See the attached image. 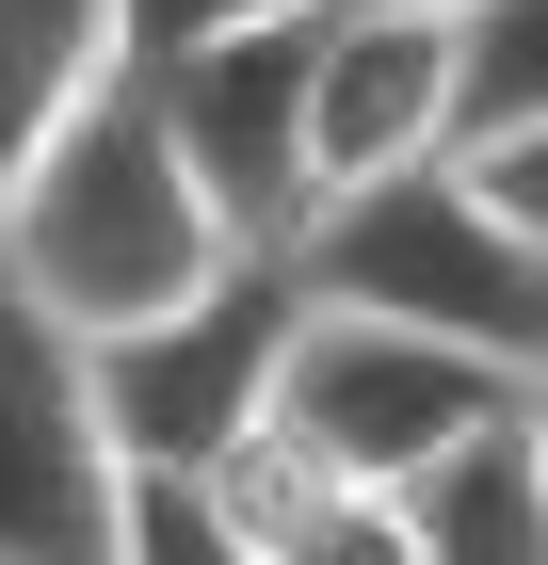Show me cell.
Returning a JSON list of instances; mask_svg holds the SVG:
<instances>
[{
	"instance_id": "6da1fadb",
	"label": "cell",
	"mask_w": 548,
	"mask_h": 565,
	"mask_svg": "<svg viewBox=\"0 0 548 565\" xmlns=\"http://www.w3.org/2000/svg\"><path fill=\"white\" fill-rule=\"evenodd\" d=\"M211 259H226V211L194 194L162 97L129 82V65H97V82L49 114V146L0 178V275H17L49 323H129V307L194 291Z\"/></svg>"
},
{
	"instance_id": "7a4b0ae2",
	"label": "cell",
	"mask_w": 548,
	"mask_h": 565,
	"mask_svg": "<svg viewBox=\"0 0 548 565\" xmlns=\"http://www.w3.org/2000/svg\"><path fill=\"white\" fill-rule=\"evenodd\" d=\"M291 275L323 307H387V323H436V340H484L516 372H548V226L484 211L452 146L323 178L307 226H291Z\"/></svg>"
},
{
	"instance_id": "3957f363",
	"label": "cell",
	"mask_w": 548,
	"mask_h": 565,
	"mask_svg": "<svg viewBox=\"0 0 548 565\" xmlns=\"http://www.w3.org/2000/svg\"><path fill=\"white\" fill-rule=\"evenodd\" d=\"M291 243H226L194 291L129 307V323H82V388H97V436L114 452H194L211 469L226 436L258 420V388H275V340H291Z\"/></svg>"
},
{
	"instance_id": "277c9868",
	"label": "cell",
	"mask_w": 548,
	"mask_h": 565,
	"mask_svg": "<svg viewBox=\"0 0 548 565\" xmlns=\"http://www.w3.org/2000/svg\"><path fill=\"white\" fill-rule=\"evenodd\" d=\"M501 388H548V372H516V355L484 340H436V323H387V307H291V340H275V388H258V420L307 436L355 501H372L404 452H436L452 420H484Z\"/></svg>"
},
{
	"instance_id": "5b68a950",
	"label": "cell",
	"mask_w": 548,
	"mask_h": 565,
	"mask_svg": "<svg viewBox=\"0 0 548 565\" xmlns=\"http://www.w3.org/2000/svg\"><path fill=\"white\" fill-rule=\"evenodd\" d=\"M129 82L162 97L178 162H194V194L226 211V243H291L307 226V0H275V17H226V33L194 49H146Z\"/></svg>"
},
{
	"instance_id": "8992f818",
	"label": "cell",
	"mask_w": 548,
	"mask_h": 565,
	"mask_svg": "<svg viewBox=\"0 0 548 565\" xmlns=\"http://www.w3.org/2000/svg\"><path fill=\"white\" fill-rule=\"evenodd\" d=\"M114 550V436L82 388V323H49L0 275V565H97Z\"/></svg>"
},
{
	"instance_id": "52a82bcc",
	"label": "cell",
	"mask_w": 548,
	"mask_h": 565,
	"mask_svg": "<svg viewBox=\"0 0 548 565\" xmlns=\"http://www.w3.org/2000/svg\"><path fill=\"white\" fill-rule=\"evenodd\" d=\"M387 565H533L548 550V388H501L484 420H452L436 452L372 484Z\"/></svg>"
},
{
	"instance_id": "ba28073f",
	"label": "cell",
	"mask_w": 548,
	"mask_h": 565,
	"mask_svg": "<svg viewBox=\"0 0 548 565\" xmlns=\"http://www.w3.org/2000/svg\"><path fill=\"white\" fill-rule=\"evenodd\" d=\"M436 146V17L420 0H307V178H372Z\"/></svg>"
},
{
	"instance_id": "9c48e42d",
	"label": "cell",
	"mask_w": 548,
	"mask_h": 565,
	"mask_svg": "<svg viewBox=\"0 0 548 565\" xmlns=\"http://www.w3.org/2000/svg\"><path fill=\"white\" fill-rule=\"evenodd\" d=\"M114 65V33H97V0H0V178L49 146V114Z\"/></svg>"
},
{
	"instance_id": "30bf717a",
	"label": "cell",
	"mask_w": 548,
	"mask_h": 565,
	"mask_svg": "<svg viewBox=\"0 0 548 565\" xmlns=\"http://www.w3.org/2000/svg\"><path fill=\"white\" fill-rule=\"evenodd\" d=\"M226 17H275V0H97L114 65H146V49H194V33H226Z\"/></svg>"
},
{
	"instance_id": "8fae6325",
	"label": "cell",
	"mask_w": 548,
	"mask_h": 565,
	"mask_svg": "<svg viewBox=\"0 0 548 565\" xmlns=\"http://www.w3.org/2000/svg\"><path fill=\"white\" fill-rule=\"evenodd\" d=\"M420 17H436V0H420Z\"/></svg>"
}]
</instances>
